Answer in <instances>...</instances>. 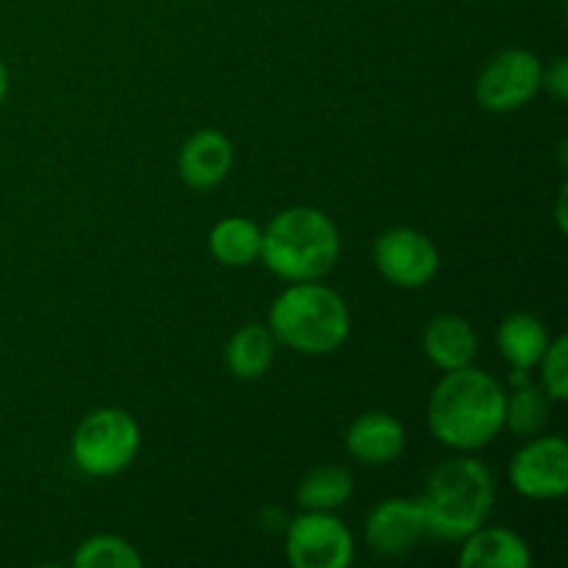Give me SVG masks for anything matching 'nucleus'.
I'll use <instances>...</instances> for the list:
<instances>
[{
    "label": "nucleus",
    "instance_id": "nucleus-1",
    "mask_svg": "<svg viewBox=\"0 0 568 568\" xmlns=\"http://www.w3.org/2000/svg\"><path fill=\"white\" fill-rule=\"evenodd\" d=\"M505 388L488 372L464 366L444 372L427 403V427L449 449L475 453L505 427Z\"/></svg>",
    "mask_w": 568,
    "mask_h": 568
},
{
    "label": "nucleus",
    "instance_id": "nucleus-2",
    "mask_svg": "<svg viewBox=\"0 0 568 568\" xmlns=\"http://www.w3.org/2000/svg\"><path fill=\"white\" fill-rule=\"evenodd\" d=\"M425 516V536L464 541L494 510V477L477 458H449L427 475L416 499Z\"/></svg>",
    "mask_w": 568,
    "mask_h": 568
},
{
    "label": "nucleus",
    "instance_id": "nucleus-3",
    "mask_svg": "<svg viewBox=\"0 0 568 568\" xmlns=\"http://www.w3.org/2000/svg\"><path fill=\"white\" fill-rule=\"evenodd\" d=\"M342 239L331 216L311 205L281 211L261 231V258L288 283L320 281L336 266Z\"/></svg>",
    "mask_w": 568,
    "mask_h": 568
},
{
    "label": "nucleus",
    "instance_id": "nucleus-4",
    "mask_svg": "<svg viewBox=\"0 0 568 568\" xmlns=\"http://www.w3.org/2000/svg\"><path fill=\"white\" fill-rule=\"evenodd\" d=\"M277 344L303 355H331L347 342L349 308L342 294L316 281L292 283L270 308Z\"/></svg>",
    "mask_w": 568,
    "mask_h": 568
},
{
    "label": "nucleus",
    "instance_id": "nucleus-5",
    "mask_svg": "<svg viewBox=\"0 0 568 568\" xmlns=\"http://www.w3.org/2000/svg\"><path fill=\"white\" fill-rule=\"evenodd\" d=\"M142 433L136 419L122 408H98L72 433V464L87 477H114L136 458Z\"/></svg>",
    "mask_w": 568,
    "mask_h": 568
},
{
    "label": "nucleus",
    "instance_id": "nucleus-6",
    "mask_svg": "<svg viewBox=\"0 0 568 568\" xmlns=\"http://www.w3.org/2000/svg\"><path fill=\"white\" fill-rule=\"evenodd\" d=\"M544 64L532 50L510 48L494 55L477 78V103L494 114H510L530 103L541 89Z\"/></svg>",
    "mask_w": 568,
    "mask_h": 568
},
{
    "label": "nucleus",
    "instance_id": "nucleus-7",
    "mask_svg": "<svg viewBox=\"0 0 568 568\" xmlns=\"http://www.w3.org/2000/svg\"><path fill=\"white\" fill-rule=\"evenodd\" d=\"M286 558L294 568H347L355 558L353 532L331 510H305L286 530Z\"/></svg>",
    "mask_w": 568,
    "mask_h": 568
},
{
    "label": "nucleus",
    "instance_id": "nucleus-8",
    "mask_svg": "<svg viewBox=\"0 0 568 568\" xmlns=\"http://www.w3.org/2000/svg\"><path fill=\"white\" fill-rule=\"evenodd\" d=\"M510 486L525 499H560L568 491V444L560 436H532L510 458Z\"/></svg>",
    "mask_w": 568,
    "mask_h": 568
},
{
    "label": "nucleus",
    "instance_id": "nucleus-9",
    "mask_svg": "<svg viewBox=\"0 0 568 568\" xmlns=\"http://www.w3.org/2000/svg\"><path fill=\"white\" fill-rule=\"evenodd\" d=\"M438 250L414 227H388L375 242V266L392 286L422 288L436 277Z\"/></svg>",
    "mask_w": 568,
    "mask_h": 568
},
{
    "label": "nucleus",
    "instance_id": "nucleus-10",
    "mask_svg": "<svg viewBox=\"0 0 568 568\" xmlns=\"http://www.w3.org/2000/svg\"><path fill=\"white\" fill-rule=\"evenodd\" d=\"M364 536L375 552L388 555V558L410 552L425 536V516H422L419 503L405 497L381 499L366 514Z\"/></svg>",
    "mask_w": 568,
    "mask_h": 568
},
{
    "label": "nucleus",
    "instance_id": "nucleus-11",
    "mask_svg": "<svg viewBox=\"0 0 568 568\" xmlns=\"http://www.w3.org/2000/svg\"><path fill=\"white\" fill-rule=\"evenodd\" d=\"M233 166V144L225 133L220 131H197L186 139L178 159L183 183L194 192H209L220 186Z\"/></svg>",
    "mask_w": 568,
    "mask_h": 568
},
{
    "label": "nucleus",
    "instance_id": "nucleus-12",
    "mask_svg": "<svg viewBox=\"0 0 568 568\" xmlns=\"http://www.w3.org/2000/svg\"><path fill=\"white\" fill-rule=\"evenodd\" d=\"M349 455L361 464L386 466L397 460L405 449V430L399 419L383 410H369L361 414L344 433Z\"/></svg>",
    "mask_w": 568,
    "mask_h": 568
},
{
    "label": "nucleus",
    "instance_id": "nucleus-13",
    "mask_svg": "<svg viewBox=\"0 0 568 568\" xmlns=\"http://www.w3.org/2000/svg\"><path fill=\"white\" fill-rule=\"evenodd\" d=\"M422 349L436 369H464V366L475 364L477 358V333L464 316L438 314L427 322Z\"/></svg>",
    "mask_w": 568,
    "mask_h": 568
},
{
    "label": "nucleus",
    "instance_id": "nucleus-14",
    "mask_svg": "<svg viewBox=\"0 0 568 568\" xmlns=\"http://www.w3.org/2000/svg\"><path fill=\"white\" fill-rule=\"evenodd\" d=\"M460 568H530L532 555L521 536L508 527H477L464 538Z\"/></svg>",
    "mask_w": 568,
    "mask_h": 568
},
{
    "label": "nucleus",
    "instance_id": "nucleus-15",
    "mask_svg": "<svg viewBox=\"0 0 568 568\" xmlns=\"http://www.w3.org/2000/svg\"><path fill=\"white\" fill-rule=\"evenodd\" d=\"M275 336L266 325L250 322V325L239 327L225 347V364L227 372L239 381H258L272 369L275 361Z\"/></svg>",
    "mask_w": 568,
    "mask_h": 568
},
{
    "label": "nucleus",
    "instance_id": "nucleus-16",
    "mask_svg": "<svg viewBox=\"0 0 568 568\" xmlns=\"http://www.w3.org/2000/svg\"><path fill=\"white\" fill-rule=\"evenodd\" d=\"M549 333L538 316L510 314L497 331L499 355L510 364V369H532L549 347Z\"/></svg>",
    "mask_w": 568,
    "mask_h": 568
},
{
    "label": "nucleus",
    "instance_id": "nucleus-17",
    "mask_svg": "<svg viewBox=\"0 0 568 568\" xmlns=\"http://www.w3.org/2000/svg\"><path fill=\"white\" fill-rule=\"evenodd\" d=\"M209 250L220 264L250 266L261 258V227L247 216H227L209 233Z\"/></svg>",
    "mask_w": 568,
    "mask_h": 568
},
{
    "label": "nucleus",
    "instance_id": "nucleus-18",
    "mask_svg": "<svg viewBox=\"0 0 568 568\" xmlns=\"http://www.w3.org/2000/svg\"><path fill=\"white\" fill-rule=\"evenodd\" d=\"M552 416V397L538 383H519L514 394L505 397V427L519 438H532L544 433Z\"/></svg>",
    "mask_w": 568,
    "mask_h": 568
},
{
    "label": "nucleus",
    "instance_id": "nucleus-19",
    "mask_svg": "<svg viewBox=\"0 0 568 568\" xmlns=\"http://www.w3.org/2000/svg\"><path fill=\"white\" fill-rule=\"evenodd\" d=\"M353 497V475L344 466H320L297 486V503L305 510H336Z\"/></svg>",
    "mask_w": 568,
    "mask_h": 568
},
{
    "label": "nucleus",
    "instance_id": "nucleus-20",
    "mask_svg": "<svg viewBox=\"0 0 568 568\" xmlns=\"http://www.w3.org/2000/svg\"><path fill=\"white\" fill-rule=\"evenodd\" d=\"M72 566L75 568H139L136 547L120 536H94L83 541L72 555Z\"/></svg>",
    "mask_w": 568,
    "mask_h": 568
},
{
    "label": "nucleus",
    "instance_id": "nucleus-21",
    "mask_svg": "<svg viewBox=\"0 0 568 568\" xmlns=\"http://www.w3.org/2000/svg\"><path fill=\"white\" fill-rule=\"evenodd\" d=\"M541 366V388L552 397V403L568 399V338L558 336L549 342L547 353L538 361Z\"/></svg>",
    "mask_w": 568,
    "mask_h": 568
},
{
    "label": "nucleus",
    "instance_id": "nucleus-22",
    "mask_svg": "<svg viewBox=\"0 0 568 568\" xmlns=\"http://www.w3.org/2000/svg\"><path fill=\"white\" fill-rule=\"evenodd\" d=\"M541 87H547V92L552 94L555 100H560V103L568 100V61L564 55H558V59L544 70Z\"/></svg>",
    "mask_w": 568,
    "mask_h": 568
},
{
    "label": "nucleus",
    "instance_id": "nucleus-23",
    "mask_svg": "<svg viewBox=\"0 0 568 568\" xmlns=\"http://www.w3.org/2000/svg\"><path fill=\"white\" fill-rule=\"evenodd\" d=\"M555 216H558L560 231H566V183L560 186V200H558V209H555Z\"/></svg>",
    "mask_w": 568,
    "mask_h": 568
},
{
    "label": "nucleus",
    "instance_id": "nucleus-24",
    "mask_svg": "<svg viewBox=\"0 0 568 568\" xmlns=\"http://www.w3.org/2000/svg\"><path fill=\"white\" fill-rule=\"evenodd\" d=\"M6 89H9V72H6L3 61H0V103H3L6 98Z\"/></svg>",
    "mask_w": 568,
    "mask_h": 568
}]
</instances>
